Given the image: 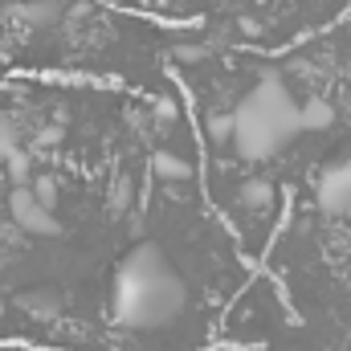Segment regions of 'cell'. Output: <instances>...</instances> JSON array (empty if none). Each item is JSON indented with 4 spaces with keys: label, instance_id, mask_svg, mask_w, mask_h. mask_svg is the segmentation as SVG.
<instances>
[{
    "label": "cell",
    "instance_id": "cell-1",
    "mask_svg": "<svg viewBox=\"0 0 351 351\" xmlns=\"http://www.w3.org/2000/svg\"><path fill=\"white\" fill-rule=\"evenodd\" d=\"M188 302L184 278L172 269L168 254L156 241H139L114 269L110 315L127 331H156L180 319Z\"/></svg>",
    "mask_w": 351,
    "mask_h": 351
},
{
    "label": "cell",
    "instance_id": "cell-2",
    "mask_svg": "<svg viewBox=\"0 0 351 351\" xmlns=\"http://www.w3.org/2000/svg\"><path fill=\"white\" fill-rule=\"evenodd\" d=\"M298 102L290 98L282 70H262L254 90L233 106V152L241 164H265L298 139Z\"/></svg>",
    "mask_w": 351,
    "mask_h": 351
},
{
    "label": "cell",
    "instance_id": "cell-3",
    "mask_svg": "<svg viewBox=\"0 0 351 351\" xmlns=\"http://www.w3.org/2000/svg\"><path fill=\"white\" fill-rule=\"evenodd\" d=\"M315 204L327 217H351V156L327 164L315 176Z\"/></svg>",
    "mask_w": 351,
    "mask_h": 351
},
{
    "label": "cell",
    "instance_id": "cell-4",
    "mask_svg": "<svg viewBox=\"0 0 351 351\" xmlns=\"http://www.w3.org/2000/svg\"><path fill=\"white\" fill-rule=\"evenodd\" d=\"M8 217H12V225L25 229L29 237H62V221H58L49 208L37 204V196L29 192V184H21V188L8 192Z\"/></svg>",
    "mask_w": 351,
    "mask_h": 351
},
{
    "label": "cell",
    "instance_id": "cell-5",
    "mask_svg": "<svg viewBox=\"0 0 351 351\" xmlns=\"http://www.w3.org/2000/svg\"><path fill=\"white\" fill-rule=\"evenodd\" d=\"M331 127H335V106H331L323 94H315V98H306V102L298 106V131L319 135V131H331Z\"/></svg>",
    "mask_w": 351,
    "mask_h": 351
},
{
    "label": "cell",
    "instance_id": "cell-6",
    "mask_svg": "<svg viewBox=\"0 0 351 351\" xmlns=\"http://www.w3.org/2000/svg\"><path fill=\"white\" fill-rule=\"evenodd\" d=\"M237 200H241V208H250V213H265V208L278 200V188H274L265 176H250V180H241Z\"/></svg>",
    "mask_w": 351,
    "mask_h": 351
},
{
    "label": "cell",
    "instance_id": "cell-7",
    "mask_svg": "<svg viewBox=\"0 0 351 351\" xmlns=\"http://www.w3.org/2000/svg\"><path fill=\"white\" fill-rule=\"evenodd\" d=\"M180 114H184V106H180V98H176V94H152V98H147L152 131H172L176 123H180Z\"/></svg>",
    "mask_w": 351,
    "mask_h": 351
},
{
    "label": "cell",
    "instance_id": "cell-8",
    "mask_svg": "<svg viewBox=\"0 0 351 351\" xmlns=\"http://www.w3.org/2000/svg\"><path fill=\"white\" fill-rule=\"evenodd\" d=\"M152 172L160 176V180H168V184H184V180H192V160H184L180 152L160 147L152 156Z\"/></svg>",
    "mask_w": 351,
    "mask_h": 351
},
{
    "label": "cell",
    "instance_id": "cell-9",
    "mask_svg": "<svg viewBox=\"0 0 351 351\" xmlns=\"http://www.w3.org/2000/svg\"><path fill=\"white\" fill-rule=\"evenodd\" d=\"M204 139H208V147H225V143H233V110H208L204 114Z\"/></svg>",
    "mask_w": 351,
    "mask_h": 351
},
{
    "label": "cell",
    "instance_id": "cell-10",
    "mask_svg": "<svg viewBox=\"0 0 351 351\" xmlns=\"http://www.w3.org/2000/svg\"><path fill=\"white\" fill-rule=\"evenodd\" d=\"M16 302H21L29 315H37V319H53V315H58V306H62V302H58V294H49V290H29V294H21Z\"/></svg>",
    "mask_w": 351,
    "mask_h": 351
},
{
    "label": "cell",
    "instance_id": "cell-11",
    "mask_svg": "<svg viewBox=\"0 0 351 351\" xmlns=\"http://www.w3.org/2000/svg\"><path fill=\"white\" fill-rule=\"evenodd\" d=\"M131 200H135V192H131V176H114V184H110V196H106L110 213H114V217H123V213L131 208Z\"/></svg>",
    "mask_w": 351,
    "mask_h": 351
},
{
    "label": "cell",
    "instance_id": "cell-12",
    "mask_svg": "<svg viewBox=\"0 0 351 351\" xmlns=\"http://www.w3.org/2000/svg\"><path fill=\"white\" fill-rule=\"evenodd\" d=\"M208 53H213V45H172L176 62H204Z\"/></svg>",
    "mask_w": 351,
    "mask_h": 351
}]
</instances>
